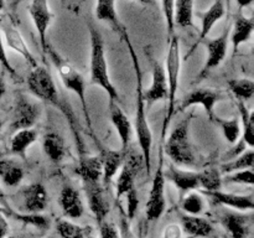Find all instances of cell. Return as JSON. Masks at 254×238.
<instances>
[{"mask_svg": "<svg viewBox=\"0 0 254 238\" xmlns=\"http://www.w3.org/2000/svg\"><path fill=\"white\" fill-rule=\"evenodd\" d=\"M27 86L35 97H37L50 106H54L66 117L69 128H71L72 135L76 141L79 155H84V144L81 138V126L77 120V117L74 116L73 111L61 99L49 69L44 66H36L35 68H32L27 76Z\"/></svg>", "mask_w": 254, "mask_h": 238, "instance_id": "6da1fadb", "label": "cell"}, {"mask_svg": "<svg viewBox=\"0 0 254 238\" xmlns=\"http://www.w3.org/2000/svg\"><path fill=\"white\" fill-rule=\"evenodd\" d=\"M130 55L131 64H133L134 74H135V99H136V109H135V134L138 139V145L140 149L144 158V169L146 174H151V145H153V134H151L150 126H149L148 118H146V104L144 99V89H143V73H141L140 62H139L138 55L134 50L133 44L130 41L128 32L122 36Z\"/></svg>", "mask_w": 254, "mask_h": 238, "instance_id": "7a4b0ae2", "label": "cell"}, {"mask_svg": "<svg viewBox=\"0 0 254 238\" xmlns=\"http://www.w3.org/2000/svg\"><path fill=\"white\" fill-rule=\"evenodd\" d=\"M88 31L91 40V83L103 88L109 101L119 102L118 92L109 77L103 37L91 21L88 22Z\"/></svg>", "mask_w": 254, "mask_h": 238, "instance_id": "3957f363", "label": "cell"}, {"mask_svg": "<svg viewBox=\"0 0 254 238\" xmlns=\"http://www.w3.org/2000/svg\"><path fill=\"white\" fill-rule=\"evenodd\" d=\"M181 68V54L180 42L176 35L169 39L168 57H166V83H168V109L164 118L163 129H161V139L164 140L165 134L170 126L171 119L176 114V94L179 88V78H180Z\"/></svg>", "mask_w": 254, "mask_h": 238, "instance_id": "277c9868", "label": "cell"}, {"mask_svg": "<svg viewBox=\"0 0 254 238\" xmlns=\"http://www.w3.org/2000/svg\"><path fill=\"white\" fill-rule=\"evenodd\" d=\"M46 54L49 55L50 60L54 63V66L56 67L57 72H59L60 77L62 79V83L64 84L67 89L72 91L73 93H76V96L79 98L81 102L82 109H83V113L86 116V121H87V128H88L89 134L92 135V138H94L93 131H92V120L91 116H89L88 106H87V96H86V83H84V78L71 63H69L67 60H64L51 45L49 44L46 49Z\"/></svg>", "mask_w": 254, "mask_h": 238, "instance_id": "5b68a950", "label": "cell"}, {"mask_svg": "<svg viewBox=\"0 0 254 238\" xmlns=\"http://www.w3.org/2000/svg\"><path fill=\"white\" fill-rule=\"evenodd\" d=\"M191 119L192 114H189L175 126L166 140L165 148H163L171 161L179 166H193L196 163V156L190 141Z\"/></svg>", "mask_w": 254, "mask_h": 238, "instance_id": "8992f818", "label": "cell"}, {"mask_svg": "<svg viewBox=\"0 0 254 238\" xmlns=\"http://www.w3.org/2000/svg\"><path fill=\"white\" fill-rule=\"evenodd\" d=\"M166 207L165 201V175H164V150L163 146L159 148V161L156 166L153 183L149 191L146 201V220L149 222L156 221L161 217Z\"/></svg>", "mask_w": 254, "mask_h": 238, "instance_id": "52a82bcc", "label": "cell"}, {"mask_svg": "<svg viewBox=\"0 0 254 238\" xmlns=\"http://www.w3.org/2000/svg\"><path fill=\"white\" fill-rule=\"evenodd\" d=\"M231 27L227 25L225 31L216 39H211L206 41V47H207V60H206L205 66L200 71L198 74V81L205 78L212 69L220 66L223 61H225L226 56H227V49H228V37H230Z\"/></svg>", "mask_w": 254, "mask_h": 238, "instance_id": "ba28073f", "label": "cell"}, {"mask_svg": "<svg viewBox=\"0 0 254 238\" xmlns=\"http://www.w3.org/2000/svg\"><path fill=\"white\" fill-rule=\"evenodd\" d=\"M41 116V107L35 102L30 101L24 94L16 97L12 117L11 130L32 128Z\"/></svg>", "mask_w": 254, "mask_h": 238, "instance_id": "9c48e42d", "label": "cell"}, {"mask_svg": "<svg viewBox=\"0 0 254 238\" xmlns=\"http://www.w3.org/2000/svg\"><path fill=\"white\" fill-rule=\"evenodd\" d=\"M29 12L32 22H34L35 29L37 31V35H39L42 54L45 56L46 55V49L49 46L47 30H49L50 25H51L52 19H54V15H52L51 10H50L49 1L47 0H32L29 6Z\"/></svg>", "mask_w": 254, "mask_h": 238, "instance_id": "30bf717a", "label": "cell"}, {"mask_svg": "<svg viewBox=\"0 0 254 238\" xmlns=\"http://www.w3.org/2000/svg\"><path fill=\"white\" fill-rule=\"evenodd\" d=\"M220 101V92L215 91L212 88H196L191 91L188 96H185V98L183 99V102L179 106V109H176V112H183L193 106H201L205 109L206 113H207L208 118L213 120L216 117L215 106Z\"/></svg>", "mask_w": 254, "mask_h": 238, "instance_id": "8fae6325", "label": "cell"}, {"mask_svg": "<svg viewBox=\"0 0 254 238\" xmlns=\"http://www.w3.org/2000/svg\"><path fill=\"white\" fill-rule=\"evenodd\" d=\"M84 191H86L87 202H88L89 210L96 217L97 223L103 222L107 220L109 211H111V205L106 196L103 185L101 181L98 182H83Z\"/></svg>", "mask_w": 254, "mask_h": 238, "instance_id": "7c38bea8", "label": "cell"}, {"mask_svg": "<svg viewBox=\"0 0 254 238\" xmlns=\"http://www.w3.org/2000/svg\"><path fill=\"white\" fill-rule=\"evenodd\" d=\"M0 30H1L2 34H4L5 40H6V45L9 46V49L17 52V54L26 61V63L29 64L31 68H35L36 66H39L36 60H35V57L32 56V54L30 52L24 37L20 34V31L17 30V27L15 26L14 22L6 21V20H5L4 22L0 24Z\"/></svg>", "mask_w": 254, "mask_h": 238, "instance_id": "4fadbf2b", "label": "cell"}, {"mask_svg": "<svg viewBox=\"0 0 254 238\" xmlns=\"http://www.w3.org/2000/svg\"><path fill=\"white\" fill-rule=\"evenodd\" d=\"M151 84L146 92H144L146 108H150L154 103L166 99L168 97V83H166V74L163 66L155 60L151 59Z\"/></svg>", "mask_w": 254, "mask_h": 238, "instance_id": "5bb4252c", "label": "cell"}, {"mask_svg": "<svg viewBox=\"0 0 254 238\" xmlns=\"http://www.w3.org/2000/svg\"><path fill=\"white\" fill-rule=\"evenodd\" d=\"M24 213H42L49 205L47 191L42 183H31L21 188Z\"/></svg>", "mask_w": 254, "mask_h": 238, "instance_id": "9a60e30c", "label": "cell"}, {"mask_svg": "<svg viewBox=\"0 0 254 238\" xmlns=\"http://www.w3.org/2000/svg\"><path fill=\"white\" fill-rule=\"evenodd\" d=\"M226 14V7L225 4H223L222 0H216L207 10H206L203 14H200V19H201V30H200V35H198L197 41L193 44V46L191 47L190 52L188 54L186 59L195 51V49H197L198 45L201 42H203L206 40V37L208 36L210 31L212 30V27L225 16Z\"/></svg>", "mask_w": 254, "mask_h": 238, "instance_id": "2e32d148", "label": "cell"}, {"mask_svg": "<svg viewBox=\"0 0 254 238\" xmlns=\"http://www.w3.org/2000/svg\"><path fill=\"white\" fill-rule=\"evenodd\" d=\"M220 221L232 238H248L252 227V217L238 212L223 211Z\"/></svg>", "mask_w": 254, "mask_h": 238, "instance_id": "e0dca14e", "label": "cell"}, {"mask_svg": "<svg viewBox=\"0 0 254 238\" xmlns=\"http://www.w3.org/2000/svg\"><path fill=\"white\" fill-rule=\"evenodd\" d=\"M205 195L211 197V200H212L216 205L226 206V207L233 208V210L237 211H242V212L252 211L254 208L252 195H237V193L223 192V191L221 190L208 191V192H205Z\"/></svg>", "mask_w": 254, "mask_h": 238, "instance_id": "ac0fdd59", "label": "cell"}, {"mask_svg": "<svg viewBox=\"0 0 254 238\" xmlns=\"http://www.w3.org/2000/svg\"><path fill=\"white\" fill-rule=\"evenodd\" d=\"M109 116H111L112 124L117 129V133L121 138L122 151L126 153L128 150L129 145H130L131 133H133L130 120L123 112V109L119 107L118 102L114 101H109Z\"/></svg>", "mask_w": 254, "mask_h": 238, "instance_id": "d6986e66", "label": "cell"}, {"mask_svg": "<svg viewBox=\"0 0 254 238\" xmlns=\"http://www.w3.org/2000/svg\"><path fill=\"white\" fill-rule=\"evenodd\" d=\"M164 175L176 186V188L180 191L181 196L200 187L198 173L196 171L181 170V169L174 168V166H169L168 170L164 171Z\"/></svg>", "mask_w": 254, "mask_h": 238, "instance_id": "ffe728a7", "label": "cell"}, {"mask_svg": "<svg viewBox=\"0 0 254 238\" xmlns=\"http://www.w3.org/2000/svg\"><path fill=\"white\" fill-rule=\"evenodd\" d=\"M60 207L64 216L68 218H79L83 215V201L78 191L72 186L66 185L60 192Z\"/></svg>", "mask_w": 254, "mask_h": 238, "instance_id": "44dd1931", "label": "cell"}, {"mask_svg": "<svg viewBox=\"0 0 254 238\" xmlns=\"http://www.w3.org/2000/svg\"><path fill=\"white\" fill-rule=\"evenodd\" d=\"M96 17L99 21L108 24L114 30V32H117L121 36V39L126 32H128L127 27L122 24L118 16L116 0H97Z\"/></svg>", "mask_w": 254, "mask_h": 238, "instance_id": "7402d4cb", "label": "cell"}, {"mask_svg": "<svg viewBox=\"0 0 254 238\" xmlns=\"http://www.w3.org/2000/svg\"><path fill=\"white\" fill-rule=\"evenodd\" d=\"M76 174L82 178L83 182H98L102 181V159L101 156L82 155L79 159Z\"/></svg>", "mask_w": 254, "mask_h": 238, "instance_id": "603a6c76", "label": "cell"}, {"mask_svg": "<svg viewBox=\"0 0 254 238\" xmlns=\"http://www.w3.org/2000/svg\"><path fill=\"white\" fill-rule=\"evenodd\" d=\"M101 159L102 168H103L102 181H103V185L107 187L112 182V180H113L116 174L119 171V169L122 168V165H123L124 151L104 149L101 154Z\"/></svg>", "mask_w": 254, "mask_h": 238, "instance_id": "cb8c5ba5", "label": "cell"}, {"mask_svg": "<svg viewBox=\"0 0 254 238\" xmlns=\"http://www.w3.org/2000/svg\"><path fill=\"white\" fill-rule=\"evenodd\" d=\"M181 228L190 237H208L213 232V227L208 220L202 216H181Z\"/></svg>", "mask_w": 254, "mask_h": 238, "instance_id": "d4e9b609", "label": "cell"}, {"mask_svg": "<svg viewBox=\"0 0 254 238\" xmlns=\"http://www.w3.org/2000/svg\"><path fill=\"white\" fill-rule=\"evenodd\" d=\"M42 149L47 158L55 164L61 163L66 156V146L62 136L56 131H49L42 138Z\"/></svg>", "mask_w": 254, "mask_h": 238, "instance_id": "484cf974", "label": "cell"}, {"mask_svg": "<svg viewBox=\"0 0 254 238\" xmlns=\"http://www.w3.org/2000/svg\"><path fill=\"white\" fill-rule=\"evenodd\" d=\"M254 30V22L251 17H246L245 15L238 14L235 20V26H233L232 34V46L233 55L237 54L238 49L242 44L250 41L252 37Z\"/></svg>", "mask_w": 254, "mask_h": 238, "instance_id": "4316f807", "label": "cell"}, {"mask_svg": "<svg viewBox=\"0 0 254 238\" xmlns=\"http://www.w3.org/2000/svg\"><path fill=\"white\" fill-rule=\"evenodd\" d=\"M36 139L37 131L32 128L15 130L14 135L11 136V140H10V149H11L12 154L25 160L27 149L36 141Z\"/></svg>", "mask_w": 254, "mask_h": 238, "instance_id": "83f0119b", "label": "cell"}, {"mask_svg": "<svg viewBox=\"0 0 254 238\" xmlns=\"http://www.w3.org/2000/svg\"><path fill=\"white\" fill-rule=\"evenodd\" d=\"M24 169L11 159H0V180L7 187H16L24 178Z\"/></svg>", "mask_w": 254, "mask_h": 238, "instance_id": "f1b7e54d", "label": "cell"}, {"mask_svg": "<svg viewBox=\"0 0 254 238\" xmlns=\"http://www.w3.org/2000/svg\"><path fill=\"white\" fill-rule=\"evenodd\" d=\"M174 24L183 29L193 26V0H175Z\"/></svg>", "mask_w": 254, "mask_h": 238, "instance_id": "f546056e", "label": "cell"}, {"mask_svg": "<svg viewBox=\"0 0 254 238\" xmlns=\"http://www.w3.org/2000/svg\"><path fill=\"white\" fill-rule=\"evenodd\" d=\"M56 232L61 238H88L92 236L91 227H82L68 220H60Z\"/></svg>", "mask_w": 254, "mask_h": 238, "instance_id": "4dcf8cb0", "label": "cell"}, {"mask_svg": "<svg viewBox=\"0 0 254 238\" xmlns=\"http://www.w3.org/2000/svg\"><path fill=\"white\" fill-rule=\"evenodd\" d=\"M206 207L207 205H206L205 197L196 190L186 193L181 203V208L184 212H186V215L201 216L206 211Z\"/></svg>", "mask_w": 254, "mask_h": 238, "instance_id": "1f68e13d", "label": "cell"}, {"mask_svg": "<svg viewBox=\"0 0 254 238\" xmlns=\"http://www.w3.org/2000/svg\"><path fill=\"white\" fill-rule=\"evenodd\" d=\"M254 151L253 149H248L241 155L227 160L225 164L221 165V174H230L233 171L243 170V169H253Z\"/></svg>", "mask_w": 254, "mask_h": 238, "instance_id": "d6a6232c", "label": "cell"}, {"mask_svg": "<svg viewBox=\"0 0 254 238\" xmlns=\"http://www.w3.org/2000/svg\"><path fill=\"white\" fill-rule=\"evenodd\" d=\"M238 111L243 124L242 140L248 145V148L254 146V113L248 111L245 102L238 101Z\"/></svg>", "mask_w": 254, "mask_h": 238, "instance_id": "836d02e7", "label": "cell"}, {"mask_svg": "<svg viewBox=\"0 0 254 238\" xmlns=\"http://www.w3.org/2000/svg\"><path fill=\"white\" fill-rule=\"evenodd\" d=\"M198 185L205 190L208 191H217L222 188V175L218 169L208 168L198 173Z\"/></svg>", "mask_w": 254, "mask_h": 238, "instance_id": "e575fe53", "label": "cell"}, {"mask_svg": "<svg viewBox=\"0 0 254 238\" xmlns=\"http://www.w3.org/2000/svg\"><path fill=\"white\" fill-rule=\"evenodd\" d=\"M228 88L235 94L238 101H250L254 94V82L248 78L230 79L228 81Z\"/></svg>", "mask_w": 254, "mask_h": 238, "instance_id": "d590c367", "label": "cell"}, {"mask_svg": "<svg viewBox=\"0 0 254 238\" xmlns=\"http://www.w3.org/2000/svg\"><path fill=\"white\" fill-rule=\"evenodd\" d=\"M213 120L217 121L218 125L221 126L223 135H225L226 140H227L228 143L230 144L237 143L238 139H240V136H241V131H242L240 119H237V118L221 119L216 116Z\"/></svg>", "mask_w": 254, "mask_h": 238, "instance_id": "8d00e7d4", "label": "cell"}, {"mask_svg": "<svg viewBox=\"0 0 254 238\" xmlns=\"http://www.w3.org/2000/svg\"><path fill=\"white\" fill-rule=\"evenodd\" d=\"M15 220H19L21 222L26 223V225H31L36 227L37 230L46 231L50 227V220L46 216L41 215V213H19L12 211L11 216Z\"/></svg>", "mask_w": 254, "mask_h": 238, "instance_id": "74e56055", "label": "cell"}, {"mask_svg": "<svg viewBox=\"0 0 254 238\" xmlns=\"http://www.w3.org/2000/svg\"><path fill=\"white\" fill-rule=\"evenodd\" d=\"M222 182L253 186L254 183L253 170L252 169H243V170H238V171H233V173H230V174H226L225 178H222Z\"/></svg>", "mask_w": 254, "mask_h": 238, "instance_id": "f35d334b", "label": "cell"}, {"mask_svg": "<svg viewBox=\"0 0 254 238\" xmlns=\"http://www.w3.org/2000/svg\"><path fill=\"white\" fill-rule=\"evenodd\" d=\"M161 9H163L164 19H165L166 27H168V36L170 39L175 31V24H174V6H175V0H160Z\"/></svg>", "mask_w": 254, "mask_h": 238, "instance_id": "ab89813d", "label": "cell"}, {"mask_svg": "<svg viewBox=\"0 0 254 238\" xmlns=\"http://www.w3.org/2000/svg\"><path fill=\"white\" fill-rule=\"evenodd\" d=\"M127 198V215H128L129 220H133L135 217L136 212H138L139 207V197L136 188L133 187L124 195Z\"/></svg>", "mask_w": 254, "mask_h": 238, "instance_id": "60d3db41", "label": "cell"}, {"mask_svg": "<svg viewBox=\"0 0 254 238\" xmlns=\"http://www.w3.org/2000/svg\"><path fill=\"white\" fill-rule=\"evenodd\" d=\"M99 226V237L101 238H119L118 230L112 222L104 220L103 222L98 223Z\"/></svg>", "mask_w": 254, "mask_h": 238, "instance_id": "b9f144b4", "label": "cell"}, {"mask_svg": "<svg viewBox=\"0 0 254 238\" xmlns=\"http://www.w3.org/2000/svg\"><path fill=\"white\" fill-rule=\"evenodd\" d=\"M0 64H1V66L4 67L5 69H6V72L10 74V76H11V77H17L16 71H15V69L12 68L11 63H10L9 60H7L6 52H5V49H4V44H2L1 31H0Z\"/></svg>", "mask_w": 254, "mask_h": 238, "instance_id": "7bdbcfd3", "label": "cell"}, {"mask_svg": "<svg viewBox=\"0 0 254 238\" xmlns=\"http://www.w3.org/2000/svg\"><path fill=\"white\" fill-rule=\"evenodd\" d=\"M7 235H9V223L4 213L0 212V238H6Z\"/></svg>", "mask_w": 254, "mask_h": 238, "instance_id": "ee69618b", "label": "cell"}, {"mask_svg": "<svg viewBox=\"0 0 254 238\" xmlns=\"http://www.w3.org/2000/svg\"><path fill=\"white\" fill-rule=\"evenodd\" d=\"M0 205H1L2 207H4L5 210L7 211V212H9V216H11L12 210H11V207H10L9 201H7L6 195H5L4 191H2V188H1V187H0Z\"/></svg>", "mask_w": 254, "mask_h": 238, "instance_id": "f6af8a7d", "label": "cell"}, {"mask_svg": "<svg viewBox=\"0 0 254 238\" xmlns=\"http://www.w3.org/2000/svg\"><path fill=\"white\" fill-rule=\"evenodd\" d=\"M176 226H170L168 227V231L165 233V238H180V231Z\"/></svg>", "mask_w": 254, "mask_h": 238, "instance_id": "bcb514c9", "label": "cell"}, {"mask_svg": "<svg viewBox=\"0 0 254 238\" xmlns=\"http://www.w3.org/2000/svg\"><path fill=\"white\" fill-rule=\"evenodd\" d=\"M253 2V0H237V5H238V10H242L245 9V7L250 6L251 4Z\"/></svg>", "mask_w": 254, "mask_h": 238, "instance_id": "7dc6e473", "label": "cell"}, {"mask_svg": "<svg viewBox=\"0 0 254 238\" xmlns=\"http://www.w3.org/2000/svg\"><path fill=\"white\" fill-rule=\"evenodd\" d=\"M5 92H6V84H5L2 77H0V99L2 98V96L5 94Z\"/></svg>", "mask_w": 254, "mask_h": 238, "instance_id": "c3c4849f", "label": "cell"}, {"mask_svg": "<svg viewBox=\"0 0 254 238\" xmlns=\"http://www.w3.org/2000/svg\"><path fill=\"white\" fill-rule=\"evenodd\" d=\"M21 0H9L10 2V7H11V11H16L17 6H19V2Z\"/></svg>", "mask_w": 254, "mask_h": 238, "instance_id": "681fc988", "label": "cell"}, {"mask_svg": "<svg viewBox=\"0 0 254 238\" xmlns=\"http://www.w3.org/2000/svg\"><path fill=\"white\" fill-rule=\"evenodd\" d=\"M4 7H5V1L4 0H0V16H1V12L4 11Z\"/></svg>", "mask_w": 254, "mask_h": 238, "instance_id": "f907efd6", "label": "cell"}, {"mask_svg": "<svg viewBox=\"0 0 254 238\" xmlns=\"http://www.w3.org/2000/svg\"><path fill=\"white\" fill-rule=\"evenodd\" d=\"M0 212H2V213H4V215H5V216H9V212H7V211H6V210H5V208H4V207H2V206H1V205H0Z\"/></svg>", "mask_w": 254, "mask_h": 238, "instance_id": "816d5d0a", "label": "cell"}, {"mask_svg": "<svg viewBox=\"0 0 254 238\" xmlns=\"http://www.w3.org/2000/svg\"><path fill=\"white\" fill-rule=\"evenodd\" d=\"M139 1L143 2V4H150V2L153 1V0H139Z\"/></svg>", "mask_w": 254, "mask_h": 238, "instance_id": "f5cc1de1", "label": "cell"}, {"mask_svg": "<svg viewBox=\"0 0 254 238\" xmlns=\"http://www.w3.org/2000/svg\"><path fill=\"white\" fill-rule=\"evenodd\" d=\"M6 238H21V237H16V236H10V237H9V236H7Z\"/></svg>", "mask_w": 254, "mask_h": 238, "instance_id": "db71d44e", "label": "cell"}, {"mask_svg": "<svg viewBox=\"0 0 254 238\" xmlns=\"http://www.w3.org/2000/svg\"><path fill=\"white\" fill-rule=\"evenodd\" d=\"M1 128H2V120L0 119V131H1Z\"/></svg>", "mask_w": 254, "mask_h": 238, "instance_id": "11a10c76", "label": "cell"}, {"mask_svg": "<svg viewBox=\"0 0 254 238\" xmlns=\"http://www.w3.org/2000/svg\"><path fill=\"white\" fill-rule=\"evenodd\" d=\"M88 238H94V237H93V236H91V237H88Z\"/></svg>", "mask_w": 254, "mask_h": 238, "instance_id": "9f6ffc18", "label": "cell"}, {"mask_svg": "<svg viewBox=\"0 0 254 238\" xmlns=\"http://www.w3.org/2000/svg\"><path fill=\"white\" fill-rule=\"evenodd\" d=\"M61 1H64V0H61Z\"/></svg>", "mask_w": 254, "mask_h": 238, "instance_id": "6f0895ef", "label": "cell"}]
</instances>
